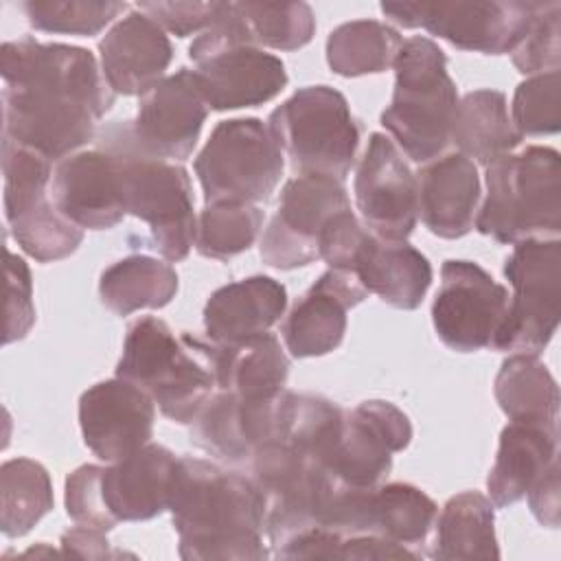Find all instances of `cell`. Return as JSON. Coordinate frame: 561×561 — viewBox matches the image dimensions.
Masks as SVG:
<instances>
[{
    "mask_svg": "<svg viewBox=\"0 0 561 561\" xmlns=\"http://www.w3.org/2000/svg\"><path fill=\"white\" fill-rule=\"evenodd\" d=\"M480 175L462 153H447L416 173V210L425 228L440 239L465 237L480 204Z\"/></svg>",
    "mask_w": 561,
    "mask_h": 561,
    "instance_id": "cb8c5ba5",
    "label": "cell"
},
{
    "mask_svg": "<svg viewBox=\"0 0 561 561\" xmlns=\"http://www.w3.org/2000/svg\"><path fill=\"white\" fill-rule=\"evenodd\" d=\"M473 228L497 243L559 239L561 158L552 147H526L486 167V197Z\"/></svg>",
    "mask_w": 561,
    "mask_h": 561,
    "instance_id": "52a82bcc",
    "label": "cell"
},
{
    "mask_svg": "<svg viewBox=\"0 0 561 561\" xmlns=\"http://www.w3.org/2000/svg\"><path fill=\"white\" fill-rule=\"evenodd\" d=\"M368 237L366 226L353 215V210H344L335 215L320 234V259L335 270L353 272L355 256Z\"/></svg>",
    "mask_w": 561,
    "mask_h": 561,
    "instance_id": "b9f144b4",
    "label": "cell"
},
{
    "mask_svg": "<svg viewBox=\"0 0 561 561\" xmlns=\"http://www.w3.org/2000/svg\"><path fill=\"white\" fill-rule=\"evenodd\" d=\"M116 377L142 388L167 419L188 425L219 390L217 344L175 335L164 320L145 316L127 327Z\"/></svg>",
    "mask_w": 561,
    "mask_h": 561,
    "instance_id": "3957f363",
    "label": "cell"
},
{
    "mask_svg": "<svg viewBox=\"0 0 561 561\" xmlns=\"http://www.w3.org/2000/svg\"><path fill=\"white\" fill-rule=\"evenodd\" d=\"M392 68L394 90L381 125L410 160L427 164L451 142L458 90L447 57L436 42L416 35L401 44Z\"/></svg>",
    "mask_w": 561,
    "mask_h": 561,
    "instance_id": "5b68a950",
    "label": "cell"
},
{
    "mask_svg": "<svg viewBox=\"0 0 561 561\" xmlns=\"http://www.w3.org/2000/svg\"><path fill=\"white\" fill-rule=\"evenodd\" d=\"M427 554L440 561L500 559L493 502L478 491L449 497L436 515Z\"/></svg>",
    "mask_w": 561,
    "mask_h": 561,
    "instance_id": "f546056e",
    "label": "cell"
},
{
    "mask_svg": "<svg viewBox=\"0 0 561 561\" xmlns=\"http://www.w3.org/2000/svg\"><path fill=\"white\" fill-rule=\"evenodd\" d=\"M289 357L274 333L234 344H217V383L241 397L263 399L285 390Z\"/></svg>",
    "mask_w": 561,
    "mask_h": 561,
    "instance_id": "4dcf8cb0",
    "label": "cell"
},
{
    "mask_svg": "<svg viewBox=\"0 0 561 561\" xmlns=\"http://www.w3.org/2000/svg\"><path fill=\"white\" fill-rule=\"evenodd\" d=\"M353 272L368 294L405 311L416 309L432 285V265L425 254L405 239H379L373 232L364 239Z\"/></svg>",
    "mask_w": 561,
    "mask_h": 561,
    "instance_id": "484cf974",
    "label": "cell"
},
{
    "mask_svg": "<svg viewBox=\"0 0 561 561\" xmlns=\"http://www.w3.org/2000/svg\"><path fill=\"white\" fill-rule=\"evenodd\" d=\"M50 199L81 230H110L127 215L116 160L101 147L55 162Z\"/></svg>",
    "mask_w": 561,
    "mask_h": 561,
    "instance_id": "ffe728a7",
    "label": "cell"
},
{
    "mask_svg": "<svg viewBox=\"0 0 561 561\" xmlns=\"http://www.w3.org/2000/svg\"><path fill=\"white\" fill-rule=\"evenodd\" d=\"M206 116L208 105L195 72L180 68L140 96L136 116L129 121L131 136L145 153L169 162H184L199 140Z\"/></svg>",
    "mask_w": 561,
    "mask_h": 561,
    "instance_id": "ac0fdd59",
    "label": "cell"
},
{
    "mask_svg": "<svg viewBox=\"0 0 561 561\" xmlns=\"http://www.w3.org/2000/svg\"><path fill=\"white\" fill-rule=\"evenodd\" d=\"M526 497L530 513L541 526H559V460L552 462L550 469L533 484Z\"/></svg>",
    "mask_w": 561,
    "mask_h": 561,
    "instance_id": "ee69618b",
    "label": "cell"
},
{
    "mask_svg": "<svg viewBox=\"0 0 561 561\" xmlns=\"http://www.w3.org/2000/svg\"><path fill=\"white\" fill-rule=\"evenodd\" d=\"M178 456L145 445L110 465H81L66 478V513L75 524L112 530L118 522H145L169 511Z\"/></svg>",
    "mask_w": 561,
    "mask_h": 561,
    "instance_id": "8992f818",
    "label": "cell"
},
{
    "mask_svg": "<svg viewBox=\"0 0 561 561\" xmlns=\"http://www.w3.org/2000/svg\"><path fill=\"white\" fill-rule=\"evenodd\" d=\"M559 460V427L508 423L500 434L495 462L486 478L493 506H511Z\"/></svg>",
    "mask_w": 561,
    "mask_h": 561,
    "instance_id": "4316f807",
    "label": "cell"
},
{
    "mask_svg": "<svg viewBox=\"0 0 561 561\" xmlns=\"http://www.w3.org/2000/svg\"><path fill=\"white\" fill-rule=\"evenodd\" d=\"M287 289L265 274L228 283L204 305V331L215 344H234L267 333L285 313Z\"/></svg>",
    "mask_w": 561,
    "mask_h": 561,
    "instance_id": "d4e9b609",
    "label": "cell"
},
{
    "mask_svg": "<svg viewBox=\"0 0 561 561\" xmlns=\"http://www.w3.org/2000/svg\"><path fill=\"white\" fill-rule=\"evenodd\" d=\"M403 39L379 20H353L327 37V64L340 77H362L388 70Z\"/></svg>",
    "mask_w": 561,
    "mask_h": 561,
    "instance_id": "836d02e7",
    "label": "cell"
},
{
    "mask_svg": "<svg viewBox=\"0 0 561 561\" xmlns=\"http://www.w3.org/2000/svg\"><path fill=\"white\" fill-rule=\"evenodd\" d=\"M495 399L513 423L557 425L559 386L537 355L511 353L495 377Z\"/></svg>",
    "mask_w": 561,
    "mask_h": 561,
    "instance_id": "d6a6232c",
    "label": "cell"
},
{
    "mask_svg": "<svg viewBox=\"0 0 561 561\" xmlns=\"http://www.w3.org/2000/svg\"><path fill=\"white\" fill-rule=\"evenodd\" d=\"M280 394L250 399L230 390H217L195 414L191 440L228 462H250L276 427Z\"/></svg>",
    "mask_w": 561,
    "mask_h": 561,
    "instance_id": "7402d4cb",
    "label": "cell"
},
{
    "mask_svg": "<svg viewBox=\"0 0 561 561\" xmlns=\"http://www.w3.org/2000/svg\"><path fill=\"white\" fill-rule=\"evenodd\" d=\"M127 9L114 0H28L22 11L35 31L92 37Z\"/></svg>",
    "mask_w": 561,
    "mask_h": 561,
    "instance_id": "74e56055",
    "label": "cell"
},
{
    "mask_svg": "<svg viewBox=\"0 0 561 561\" xmlns=\"http://www.w3.org/2000/svg\"><path fill=\"white\" fill-rule=\"evenodd\" d=\"M513 287L493 351L539 355L552 340L561 316V241L528 239L515 243L504 263Z\"/></svg>",
    "mask_w": 561,
    "mask_h": 561,
    "instance_id": "8fae6325",
    "label": "cell"
},
{
    "mask_svg": "<svg viewBox=\"0 0 561 561\" xmlns=\"http://www.w3.org/2000/svg\"><path fill=\"white\" fill-rule=\"evenodd\" d=\"M48 471L31 458H11L0 467V528L9 539L26 535L53 511Z\"/></svg>",
    "mask_w": 561,
    "mask_h": 561,
    "instance_id": "e575fe53",
    "label": "cell"
},
{
    "mask_svg": "<svg viewBox=\"0 0 561 561\" xmlns=\"http://www.w3.org/2000/svg\"><path fill=\"white\" fill-rule=\"evenodd\" d=\"M250 39L261 48L298 50L316 33V15L307 2H234Z\"/></svg>",
    "mask_w": 561,
    "mask_h": 561,
    "instance_id": "8d00e7d4",
    "label": "cell"
},
{
    "mask_svg": "<svg viewBox=\"0 0 561 561\" xmlns=\"http://www.w3.org/2000/svg\"><path fill=\"white\" fill-rule=\"evenodd\" d=\"M368 291L355 272L329 267L294 302L280 333L291 357H320L335 351L346 333V313Z\"/></svg>",
    "mask_w": 561,
    "mask_h": 561,
    "instance_id": "44dd1931",
    "label": "cell"
},
{
    "mask_svg": "<svg viewBox=\"0 0 561 561\" xmlns=\"http://www.w3.org/2000/svg\"><path fill=\"white\" fill-rule=\"evenodd\" d=\"M438 515L436 502L414 484L390 482L366 491L362 535H377L423 557L421 543L427 541Z\"/></svg>",
    "mask_w": 561,
    "mask_h": 561,
    "instance_id": "83f0119b",
    "label": "cell"
},
{
    "mask_svg": "<svg viewBox=\"0 0 561 561\" xmlns=\"http://www.w3.org/2000/svg\"><path fill=\"white\" fill-rule=\"evenodd\" d=\"M561 4L557 0L537 2L533 20L513 48V66L522 75H539L559 70L561 59Z\"/></svg>",
    "mask_w": 561,
    "mask_h": 561,
    "instance_id": "ab89813d",
    "label": "cell"
},
{
    "mask_svg": "<svg viewBox=\"0 0 561 561\" xmlns=\"http://www.w3.org/2000/svg\"><path fill=\"white\" fill-rule=\"evenodd\" d=\"M178 272L149 254L118 259L99 278L101 302L116 316L140 309H162L178 294Z\"/></svg>",
    "mask_w": 561,
    "mask_h": 561,
    "instance_id": "1f68e13d",
    "label": "cell"
},
{
    "mask_svg": "<svg viewBox=\"0 0 561 561\" xmlns=\"http://www.w3.org/2000/svg\"><path fill=\"white\" fill-rule=\"evenodd\" d=\"M186 561H261L265 504L252 478L202 458H180L169 500Z\"/></svg>",
    "mask_w": 561,
    "mask_h": 561,
    "instance_id": "7a4b0ae2",
    "label": "cell"
},
{
    "mask_svg": "<svg viewBox=\"0 0 561 561\" xmlns=\"http://www.w3.org/2000/svg\"><path fill=\"white\" fill-rule=\"evenodd\" d=\"M263 228V210L256 204L215 202L197 215L195 250L206 259L228 261L245 252Z\"/></svg>",
    "mask_w": 561,
    "mask_h": 561,
    "instance_id": "d590c367",
    "label": "cell"
},
{
    "mask_svg": "<svg viewBox=\"0 0 561 561\" xmlns=\"http://www.w3.org/2000/svg\"><path fill=\"white\" fill-rule=\"evenodd\" d=\"M94 142L114 156L127 215L149 226L151 248L173 263L186 259L197 228L186 169L180 162L145 153L134 142L129 121L105 125L96 131Z\"/></svg>",
    "mask_w": 561,
    "mask_h": 561,
    "instance_id": "277c9868",
    "label": "cell"
},
{
    "mask_svg": "<svg viewBox=\"0 0 561 561\" xmlns=\"http://www.w3.org/2000/svg\"><path fill=\"white\" fill-rule=\"evenodd\" d=\"M451 142L458 147V153L484 167L513 153L522 136L508 116L504 92L482 88L458 99Z\"/></svg>",
    "mask_w": 561,
    "mask_h": 561,
    "instance_id": "f1b7e54d",
    "label": "cell"
},
{
    "mask_svg": "<svg viewBox=\"0 0 561 561\" xmlns=\"http://www.w3.org/2000/svg\"><path fill=\"white\" fill-rule=\"evenodd\" d=\"M351 210L346 188L327 175H296L285 182L278 208L259 243L263 263L276 270H296L320 259V234L327 224Z\"/></svg>",
    "mask_w": 561,
    "mask_h": 561,
    "instance_id": "5bb4252c",
    "label": "cell"
},
{
    "mask_svg": "<svg viewBox=\"0 0 561 561\" xmlns=\"http://www.w3.org/2000/svg\"><path fill=\"white\" fill-rule=\"evenodd\" d=\"M355 204L368 232L379 239H408L416 226V175L401 149L373 131L353 180Z\"/></svg>",
    "mask_w": 561,
    "mask_h": 561,
    "instance_id": "e0dca14e",
    "label": "cell"
},
{
    "mask_svg": "<svg viewBox=\"0 0 561 561\" xmlns=\"http://www.w3.org/2000/svg\"><path fill=\"white\" fill-rule=\"evenodd\" d=\"M53 169L35 149L2 140L4 219L18 245L39 263L66 259L83 241V230L48 199Z\"/></svg>",
    "mask_w": 561,
    "mask_h": 561,
    "instance_id": "7c38bea8",
    "label": "cell"
},
{
    "mask_svg": "<svg viewBox=\"0 0 561 561\" xmlns=\"http://www.w3.org/2000/svg\"><path fill=\"white\" fill-rule=\"evenodd\" d=\"M337 559H416V554L377 535H348L340 543Z\"/></svg>",
    "mask_w": 561,
    "mask_h": 561,
    "instance_id": "f6af8a7d",
    "label": "cell"
},
{
    "mask_svg": "<svg viewBox=\"0 0 561 561\" xmlns=\"http://www.w3.org/2000/svg\"><path fill=\"white\" fill-rule=\"evenodd\" d=\"M188 57L208 110L256 107L287 85L283 61L250 39L234 2H217L210 24L188 46Z\"/></svg>",
    "mask_w": 561,
    "mask_h": 561,
    "instance_id": "ba28073f",
    "label": "cell"
},
{
    "mask_svg": "<svg viewBox=\"0 0 561 561\" xmlns=\"http://www.w3.org/2000/svg\"><path fill=\"white\" fill-rule=\"evenodd\" d=\"M267 127L298 175L344 182L355 164L359 127L348 101L331 85H305L283 101Z\"/></svg>",
    "mask_w": 561,
    "mask_h": 561,
    "instance_id": "9c48e42d",
    "label": "cell"
},
{
    "mask_svg": "<svg viewBox=\"0 0 561 561\" xmlns=\"http://www.w3.org/2000/svg\"><path fill=\"white\" fill-rule=\"evenodd\" d=\"M101 70L114 94L142 96L160 79L173 59L167 31L140 9L121 18L99 42Z\"/></svg>",
    "mask_w": 561,
    "mask_h": 561,
    "instance_id": "603a6c76",
    "label": "cell"
},
{
    "mask_svg": "<svg viewBox=\"0 0 561 561\" xmlns=\"http://www.w3.org/2000/svg\"><path fill=\"white\" fill-rule=\"evenodd\" d=\"M153 399L136 383L114 377L90 386L79 399L85 447L105 462L123 460L151 443Z\"/></svg>",
    "mask_w": 561,
    "mask_h": 561,
    "instance_id": "d6986e66",
    "label": "cell"
},
{
    "mask_svg": "<svg viewBox=\"0 0 561 561\" xmlns=\"http://www.w3.org/2000/svg\"><path fill=\"white\" fill-rule=\"evenodd\" d=\"M381 13L399 26L425 28L460 50L504 55L524 37L537 2L519 0H440L383 2Z\"/></svg>",
    "mask_w": 561,
    "mask_h": 561,
    "instance_id": "4fadbf2b",
    "label": "cell"
},
{
    "mask_svg": "<svg viewBox=\"0 0 561 561\" xmlns=\"http://www.w3.org/2000/svg\"><path fill=\"white\" fill-rule=\"evenodd\" d=\"M7 256V307H4V344L26 337L35 324L33 280L26 261L11 250Z\"/></svg>",
    "mask_w": 561,
    "mask_h": 561,
    "instance_id": "60d3db41",
    "label": "cell"
},
{
    "mask_svg": "<svg viewBox=\"0 0 561 561\" xmlns=\"http://www.w3.org/2000/svg\"><path fill=\"white\" fill-rule=\"evenodd\" d=\"M412 440V423L390 401L370 399L344 410L327 469L342 484L377 486L392 469V454Z\"/></svg>",
    "mask_w": 561,
    "mask_h": 561,
    "instance_id": "2e32d148",
    "label": "cell"
},
{
    "mask_svg": "<svg viewBox=\"0 0 561 561\" xmlns=\"http://www.w3.org/2000/svg\"><path fill=\"white\" fill-rule=\"evenodd\" d=\"M283 158L261 118L219 121L195 158V173L206 204L267 202L280 182Z\"/></svg>",
    "mask_w": 561,
    "mask_h": 561,
    "instance_id": "30bf717a",
    "label": "cell"
},
{
    "mask_svg": "<svg viewBox=\"0 0 561 561\" xmlns=\"http://www.w3.org/2000/svg\"><path fill=\"white\" fill-rule=\"evenodd\" d=\"M513 125L519 136L557 134L561 127V75L559 70L539 72L522 81L511 107Z\"/></svg>",
    "mask_w": 561,
    "mask_h": 561,
    "instance_id": "f35d334b",
    "label": "cell"
},
{
    "mask_svg": "<svg viewBox=\"0 0 561 561\" xmlns=\"http://www.w3.org/2000/svg\"><path fill=\"white\" fill-rule=\"evenodd\" d=\"M217 2H140L138 9L147 13L156 24H160L164 31L186 37L191 33H202L215 13Z\"/></svg>",
    "mask_w": 561,
    "mask_h": 561,
    "instance_id": "7bdbcfd3",
    "label": "cell"
},
{
    "mask_svg": "<svg viewBox=\"0 0 561 561\" xmlns=\"http://www.w3.org/2000/svg\"><path fill=\"white\" fill-rule=\"evenodd\" d=\"M508 307V291L473 261L449 259L432 302L438 340L456 353L491 348Z\"/></svg>",
    "mask_w": 561,
    "mask_h": 561,
    "instance_id": "9a60e30c",
    "label": "cell"
},
{
    "mask_svg": "<svg viewBox=\"0 0 561 561\" xmlns=\"http://www.w3.org/2000/svg\"><path fill=\"white\" fill-rule=\"evenodd\" d=\"M61 552L66 557H79V559H107L114 557L110 550V541L103 530L90 528V526H72L61 535Z\"/></svg>",
    "mask_w": 561,
    "mask_h": 561,
    "instance_id": "bcb514c9",
    "label": "cell"
},
{
    "mask_svg": "<svg viewBox=\"0 0 561 561\" xmlns=\"http://www.w3.org/2000/svg\"><path fill=\"white\" fill-rule=\"evenodd\" d=\"M0 75L2 140L53 162L96 138V123L116 96L88 48L59 42H4Z\"/></svg>",
    "mask_w": 561,
    "mask_h": 561,
    "instance_id": "6da1fadb",
    "label": "cell"
}]
</instances>
